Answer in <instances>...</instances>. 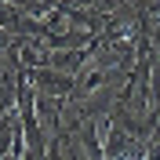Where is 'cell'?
I'll return each mask as SVG.
<instances>
[{
  "mask_svg": "<svg viewBox=\"0 0 160 160\" xmlns=\"http://www.w3.org/2000/svg\"><path fill=\"white\" fill-rule=\"evenodd\" d=\"M26 77H29V84L37 88V95H44V98H58V102H69L73 88H77V77H69V73H62V69H51V66L26 69Z\"/></svg>",
  "mask_w": 160,
  "mask_h": 160,
  "instance_id": "6da1fadb",
  "label": "cell"
}]
</instances>
